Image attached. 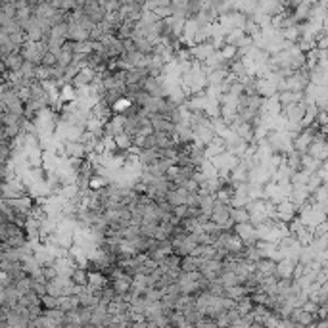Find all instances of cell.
Returning <instances> with one entry per match:
<instances>
[{
	"instance_id": "cell-13",
	"label": "cell",
	"mask_w": 328,
	"mask_h": 328,
	"mask_svg": "<svg viewBox=\"0 0 328 328\" xmlns=\"http://www.w3.org/2000/svg\"><path fill=\"white\" fill-rule=\"evenodd\" d=\"M41 305L46 307V311H50V309H58V298H52V296L44 294L43 298H41Z\"/></svg>"
},
{
	"instance_id": "cell-15",
	"label": "cell",
	"mask_w": 328,
	"mask_h": 328,
	"mask_svg": "<svg viewBox=\"0 0 328 328\" xmlns=\"http://www.w3.org/2000/svg\"><path fill=\"white\" fill-rule=\"evenodd\" d=\"M8 66H10L12 69L19 67V60H17V58H10V60H8Z\"/></svg>"
},
{
	"instance_id": "cell-11",
	"label": "cell",
	"mask_w": 328,
	"mask_h": 328,
	"mask_svg": "<svg viewBox=\"0 0 328 328\" xmlns=\"http://www.w3.org/2000/svg\"><path fill=\"white\" fill-rule=\"evenodd\" d=\"M230 219L234 221V225H242V223H248V221H250V213H248L246 207L230 209Z\"/></svg>"
},
{
	"instance_id": "cell-16",
	"label": "cell",
	"mask_w": 328,
	"mask_h": 328,
	"mask_svg": "<svg viewBox=\"0 0 328 328\" xmlns=\"http://www.w3.org/2000/svg\"><path fill=\"white\" fill-rule=\"evenodd\" d=\"M250 328H267V327H265V325H259V323H254Z\"/></svg>"
},
{
	"instance_id": "cell-10",
	"label": "cell",
	"mask_w": 328,
	"mask_h": 328,
	"mask_svg": "<svg viewBox=\"0 0 328 328\" xmlns=\"http://www.w3.org/2000/svg\"><path fill=\"white\" fill-rule=\"evenodd\" d=\"M114 142H115V148H117L119 152H127L129 148L132 146V138H131L129 134H125V132H121V134L114 136Z\"/></svg>"
},
{
	"instance_id": "cell-17",
	"label": "cell",
	"mask_w": 328,
	"mask_h": 328,
	"mask_svg": "<svg viewBox=\"0 0 328 328\" xmlns=\"http://www.w3.org/2000/svg\"><path fill=\"white\" fill-rule=\"evenodd\" d=\"M307 328H313V327H307Z\"/></svg>"
},
{
	"instance_id": "cell-14",
	"label": "cell",
	"mask_w": 328,
	"mask_h": 328,
	"mask_svg": "<svg viewBox=\"0 0 328 328\" xmlns=\"http://www.w3.org/2000/svg\"><path fill=\"white\" fill-rule=\"evenodd\" d=\"M75 94H73V86L71 85H66L62 88V100H73Z\"/></svg>"
},
{
	"instance_id": "cell-8",
	"label": "cell",
	"mask_w": 328,
	"mask_h": 328,
	"mask_svg": "<svg viewBox=\"0 0 328 328\" xmlns=\"http://www.w3.org/2000/svg\"><path fill=\"white\" fill-rule=\"evenodd\" d=\"M246 296H248V290L244 288V284L230 286V288H227V294H225V298H228V300H232V301L242 300Z\"/></svg>"
},
{
	"instance_id": "cell-7",
	"label": "cell",
	"mask_w": 328,
	"mask_h": 328,
	"mask_svg": "<svg viewBox=\"0 0 328 328\" xmlns=\"http://www.w3.org/2000/svg\"><path fill=\"white\" fill-rule=\"evenodd\" d=\"M66 154L71 157H77V159H85L86 157L85 146L81 142H67L66 144Z\"/></svg>"
},
{
	"instance_id": "cell-2",
	"label": "cell",
	"mask_w": 328,
	"mask_h": 328,
	"mask_svg": "<svg viewBox=\"0 0 328 328\" xmlns=\"http://www.w3.org/2000/svg\"><path fill=\"white\" fill-rule=\"evenodd\" d=\"M94 79H96V73L92 71L90 67H83L81 71L77 73L75 77H73V85L71 86H79V88H85V86H90L94 83Z\"/></svg>"
},
{
	"instance_id": "cell-1",
	"label": "cell",
	"mask_w": 328,
	"mask_h": 328,
	"mask_svg": "<svg viewBox=\"0 0 328 328\" xmlns=\"http://www.w3.org/2000/svg\"><path fill=\"white\" fill-rule=\"evenodd\" d=\"M228 217H230V207H228V205H223V203H219V201L215 200L211 215H209V221L215 223V225H219V227H223L228 221Z\"/></svg>"
},
{
	"instance_id": "cell-9",
	"label": "cell",
	"mask_w": 328,
	"mask_h": 328,
	"mask_svg": "<svg viewBox=\"0 0 328 328\" xmlns=\"http://www.w3.org/2000/svg\"><path fill=\"white\" fill-rule=\"evenodd\" d=\"M88 190L90 192H100V190H104L106 186H108V179L106 177H100V175H92L90 179H88Z\"/></svg>"
},
{
	"instance_id": "cell-3",
	"label": "cell",
	"mask_w": 328,
	"mask_h": 328,
	"mask_svg": "<svg viewBox=\"0 0 328 328\" xmlns=\"http://www.w3.org/2000/svg\"><path fill=\"white\" fill-rule=\"evenodd\" d=\"M131 282H132V278L127 276V274H123L121 278L110 280V288L114 290L115 296H125V294H129V290H131Z\"/></svg>"
},
{
	"instance_id": "cell-6",
	"label": "cell",
	"mask_w": 328,
	"mask_h": 328,
	"mask_svg": "<svg viewBox=\"0 0 328 328\" xmlns=\"http://www.w3.org/2000/svg\"><path fill=\"white\" fill-rule=\"evenodd\" d=\"M198 267H200V259H198V257H190V256L183 257V259H181V265H179L181 272H185V274L198 271Z\"/></svg>"
},
{
	"instance_id": "cell-12",
	"label": "cell",
	"mask_w": 328,
	"mask_h": 328,
	"mask_svg": "<svg viewBox=\"0 0 328 328\" xmlns=\"http://www.w3.org/2000/svg\"><path fill=\"white\" fill-rule=\"evenodd\" d=\"M234 309L240 313V317L246 313H250V311L254 309V303H252V300H250V296H246V298H242V300L234 301Z\"/></svg>"
},
{
	"instance_id": "cell-5",
	"label": "cell",
	"mask_w": 328,
	"mask_h": 328,
	"mask_svg": "<svg viewBox=\"0 0 328 328\" xmlns=\"http://www.w3.org/2000/svg\"><path fill=\"white\" fill-rule=\"evenodd\" d=\"M69 280H71L73 286H77V288H85V286L88 284V271H85V269H79V267H75V271L71 272Z\"/></svg>"
},
{
	"instance_id": "cell-4",
	"label": "cell",
	"mask_w": 328,
	"mask_h": 328,
	"mask_svg": "<svg viewBox=\"0 0 328 328\" xmlns=\"http://www.w3.org/2000/svg\"><path fill=\"white\" fill-rule=\"evenodd\" d=\"M292 272H294V263L288 261V259L278 261L276 267H274V276L276 278H290L292 280Z\"/></svg>"
}]
</instances>
